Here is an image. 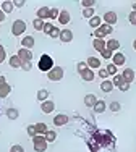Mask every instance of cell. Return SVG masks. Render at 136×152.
<instances>
[{"mask_svg": "<svg viewBox=\"0 0 136 152\" xmlns=\"http://www.w3.org/2000/svg\"><path fill=\"white\" fill-rule=\"evenodd\" d=\"M37 66H39V70L41 71H44V73H49V71L53 68V58L50 55H47V53H44V55L39 58L37 61Z\"/></svg>", "mask_w": 136, "mask_h": 152, "instance_id": "1", "label": "cell"}, {"mask_svg": "<svg viewBox=\"0 0 136 152\" xmlns=\"http://www.w3.org/2000/svg\"><path fill=\"white\" fill-rule=\"evenodd\" d=\"M47 141H45L44 134H37L33 137V146H34V151L36 152H45L47 151Z\"/></svg>", "mask_w": 136, "mask_h": 152, "instance_id": "2", "label": "cell"}, {"mask_svg": "<svg viewBox=\"0 0 136 152\" xmlns=\"http://www.w3.org/2000/svg\"><path fill=\"white\" fill-rule=\"evenodd\" d=\"M63 76H65V70H63L62 66H53L47 73V78L50 79V81H62Z\"/></svg>", "mask_w": 136, "mask_h": 152, "instance_id": "3", "label": "cell"}, {"mask_svg": "<svg viewBox=\"0 0 136 152\" xmlns=\"http://www.w3.org/2000/svg\"><path fill=\"white\" fill-rule=\"evenodd\" d=\"M24 31H26V23H24L23 20L13 21V26H12V34L13 36H21V34H24Z\"/></svg>", "mask_w": 136, "mask_h": 152, "instance_id": "4", "label": "cell"}, {"mask_svg": "<svg viewBox=\"0 0 136 152\" xmlns=\"http://www.w3.org/2000/svg\"><path fill=\"white\" fill-rule=\"evenodd\" d=\"M117 20H118V16H117V13L113 12V10H109V12L104 13V23H105V24L113 26V24L117 23Z\"/></svg>", "mask_w": 136, "mask_h": 152, "instance_id": "5", "label": "cell"}, {"mask_svg": "<svg viewBox=\"0 0 136 152\" xmlns=\"http://www.w3.org/2000/svg\"><path fill=\"white\" fill-rule=\"evenodd\" d=\"M121 78H123L125 83L131 84V83L135 81V70L133 68H125V70L121 71Z\"/></svg>", "mask_w": 136, "mask_h": 152, "instance_id": "6", "label": "cell"}, {"mask_svg": "<svg viewBox=\"0 0 136 152\" xmlns=\"http://www.w3.org/2000/svg\"><path fill=\"white\" fill-rule=\"evenodd\" d=\"M125 61H126V57H125L121 52H115V53H113V57H112V63L115 65L117 68L121 66V65H125Z\"/></svg>", "mask_w": 136, "mask_h": 152, "instance_id": "7", "label": "cell"}, {"mask_svg": "<svg viewBox=\"0 0 136 152\" xmlns=\"http://www.w3.org/2000/svg\"><path fill=\"white\" fill-rule=\"evenodd\" d=\"M68 115H65V113H58V115H55L53 117V125L55 126H65L67 123H68Z\"/></svg>", "mask_w": 136, "mask_h": 152, "instance_id": "8", "label": "cell"}, {"mask_svg": "<svg viewBox=\"0 0 136 152\" xmlns=\"http://www.w3.org/2000/svg\"><path fill=\"white\" fill-rule=\"evenodd\" d=\"M16 55L21 58V61H31V60H33V52L28 50V49H20Z\"/></svg>", "mask_w": 136, "mask_h": 152, "instance_id": "9", "label": "cell"}, {"mask_svg": "<svg viewBox=\"0 0 136 152\" xmlns=\"http://www.w3.org/2000/svg\"><path fill=\"white\" fill-rule=\"evenodd\" d=\"M37 18L42 21L50 20V8H49V7H41V8L37 10Z\"/></svg>", "mask_w": 136, "mask_h": 152, "instance_id": "10", "label": "cell"}, {"mask_svg": "<svg viewBox=\"0 0 136 152\" xmlns=\"http://www.w3.org/2000/svg\"><path fill=\"white\" fill-rule=\"evenodd\" d=\"M53 108H55V104H53V100H44V102H41V110L44 112V113H52Z\"/></svg>", "mask_w": 136, "mask_h": 152, "instance_id": "11", "label": "cell"}, {"mask_svg": "<svg viewBox=\"0 0 136 152\" xmlns=\"http://www.w3.org/2000/svg\"><path fill=\"white\" fill-rule=\"evenodd\" d=\"M34 36H24L23 39H21V45H23V49H28L31 50L34 47Z\"/></svg>", "mask_w": 136, "mask_h": 152, "instance_id": "12", "label": "cell"}, {"mask_svg": "<svg viewBox=\"0 0 136 152\" xmlns=\"http://www.w3.org/2000/svg\"><path fill=\"white\" fill-rule=\"evenodd\" d=\"M60 41H62V42H65V44H67V42H71V41H73V31H70V29H63L62 32H60Z\"/></svg>", "mask_w": 136, "mask_h": 152, "instance_id": "13", "label": "cell"}, {"mask_svg": "<svg viewBox=\"0 0 136 152\" xmlns=\"http://www.w3.org/2000/svg\"><path fill=\"white\" fill-rule=\"evenodd\" d=\"M70 20H71L70 12H68V10H60V15H58V23H60V24H68V23H70Z\"/></svg>", "mask_w": 136, "mask_h": 152, "instance_id": "14", "label": "cell"}, {"mask_svg": "<svg viewBox=\"0 0 136 152\" xmlns=\"http://www.w3.org/2000/svg\"><path fill=\"white\" fill-rule=\"evenodd\" d=\"M0 8H2V12L7 15V13H12L13 10H15V5H13V2H10V0H3Z\"/></svg>", "mask_w": 136, "mask_h": 152, "instance_id": "15", "label": "cell"}, {"mask_svg": "<svg viewBox=\"0 0 136 152\" xmlns=\"http://www.w3.org/2000/svg\"><path fill=\"white\" fill-rule=\"evenodd\" d=\"M105 49L112 50V52H115V50L120 49V42L117 41V39H109V41L105 42Z\"/></svg>", "mask_w": 136, "mask_h": 152, "instance_id": "16", "label": "cell"}, {"mask_svg": "<svg viewBox=\"0 0 136 152\" xmlns=\"http://www.w3.org/2000/svg\"><path fill=\"white\" fill-rule=\"evenodd\" d=\"M10 92H12V86H10L8 83H5V84L0 86V99H5V97H8Z\"/></svg>", "mask_w": 136, "mask_h": 152, "instance_id": "17", "label": "cell"}, {"mask_svg": "<svg viewBox=\"0 0 136 152\" xmlns=\"http://www.w3.org/2000/svg\"><path fill=\"white\" fill-rule=\"evenodd\" d=\"M81 75V78H83V81H94V78H96V75H94V71L91 70V68H88V70H84L83 73H80Z\"/></svg>", "mask_w": 136, "mask_h": 152, "instance_id": "18", "label": "cell"}, {"mask_svg": "<svg viewBox=\"0 0 136 152\" xmlns=\"http://www.w3.org/2000/svg\"><path fill=\"white\" fill-rule=\"evenodd\" d=\"M105 100H102V99H97V102H96L94 104V107H92V108H94V112H96V113H104V112H105Z\"/></svg>", "mask_w": 136, "mask_h": 152, "instance_id": "19", "label": "cell"}, {"mask_svg": "<svg viewBox=\"0 0 136 152\" xmlns=\"http://www.w3.org/2000/svg\"><path fill=\"white\" fill-rule=\"evenodd\" d=\"M86 63H88V66L91 68V70L92 68H97V70L101 68V60H99L97 57H89V58L86 60Z\"/></svg>", "mask_w": 136, "mask_h": 152, "instance_id": "20", "label": "cell"}, {"mask_svg": "<svg viewBox=\"0 0 136 152\" xmlns=\"http://www.w3.org/2000/svg\"><path fill=\"white\" fill-rule=\"evenodd\" d=\"M96 102H97V97L94 94H86L84 96V105L86 107H94Z\"/></svg>", "mask_w": 136, "mask_h": 152, "instance_id": "21", "label": "cell"}, {"mask_svg": "<svg viewBox=\"0 0 136 152\" xmlns=\"http://www.w3.org/2000/svg\"><path fill=\"white\" fill-rule=\"evenodd\" d=\"M8 63H10L12 68H21V63H23V61H21V58L18 55H12L10 60H8Z\"/></svg>", "mask_w": 136, "mask_h": 152, "instance_id": "22", "label": "cell"}, {"mask_svg": "<svg viewBox=\"0 0 136 152\" xmlns=\"http://www.w3.org/2000/svg\"><path fill=\"white\" fill-rule=\"evenodd\" d=\"M92 47H94L97 52H102V50L105 49V41H104V39H94V41H92Z\"/></svg>", "mask_w": 136, "mask_h": 152, "instance_id": "23", "label": "cell"}, {"mask_svg": "<svg viewBox=\"0 0 136 152\" xmlns=\"http://www.w3.org/2000/svg\"><path fill=\"white\" fill-rule=\"evenodd\" d=\"M89 26L94 28V29L101 28V26H102V18H101V16H92L91 20H89Z\"/></svg>", "mask_w": 136, "mask_h": 152, "instance_id": "24", "label": "cell"}, {"mask_svg": "<svg viewBox=\"0 0 136 152\" xmlns=\"http://www.w3.org/2000/svg\"><path fill=\"white\" fill-rule=\"evenodd\" d=\"M101 89L104 92H110L113 89V84H112V81H109V79H104V81L101 83Z\"/></svg>", "mask_w": 136, "mask_h": 152, "instance_id": "25", "label": "cell"}, {"mask_svg": "<svg viewBox=\"0 0 136 152\" xmlns=\"http://www.w3.org/2000/svg\"><path fill=\"white\" fill-rule=\"evenodd\" d=\"M7 117H8L10 120H16V118L20 117V112H18L16 108L10 107V108H7Z\"/></svg>", "mask_w": 136, "mask_h": 152, "instance_id": "26", "label": "cell"}, {"mask_svg": "<svg viewBox=\"0 0 136 152\" xmlns=\"http://www.w3.org/2000/svg\"><path fill=\"white\" fill-rule=\"evenodd\" d=\"M44 137H45V141H47V142H55V139H57V133L53 131V129H47V133L44 134Z\"/></svg>", "mask_w": 136, "mask_h": 152, "instance_id": "27", "label": "cell"}, {"mask_svg": "<svg viewBox=\"0 0 136 152\" xmlns=\"http://www.w3.org/2000/svg\"><path fill=\"white\" fill-rule=\"evenodd\" d=\"M36 133H37V134H45V133H47V125H45V123H36Z\"/></svg>", "mask_w": 136, "mask_h": 152, "instance_id": "28", "label": "cell"}, {"mask_svg": "<svg viewBox=\"0 0 136 152\" xmlns=\"http://www.w3.org/2000/svg\"><path fill=\"white\" fill-rule=\"evenodd\" d=\"M49 96H50V94H49L47 89H39V91H37V100H41V102L47 100Z\"/></svg>", "mask_w": 136, "mask_h": 152, "instance_id": "29", "label": "cell"}, {"mask_svg": "<svg viewBox=\"0 0 136 152\" xmlns=\"http://www.w3.org/2000/svg\"><path fill=\"white\" fill-rule=\"evenodd\" d=\"M97 29H101V32L104 36H109V34H112V31H113V26H110V24H105V23H102V26L101 28H97Z\"/></svg>", "mask_w": 136, "mask_h": 152, "instance_id": "30", "label": "cell"}, {"mask_svg": "<svg viewBox=\"0 0 136 152\" xmlns=\"http://www.w3.org/2000/svg\"><path fill=\"white\" fill-rule=\"evenodd\" d=\"M121 83H125V81H123V78H121V75L117 73V75L112 78V84H113V88H120Z\"/></svg>", "mask_w": 136, "mask_h": 152, "instance_id": "31", "label": "cell"}, {"mask_svg": "<svg viewBox=\"0 0 136 152\" xmlns=\"http://www.w3.org/2000/svg\"><path fill=\"white\" fill-rule=\"evenodd\" d=\"M44 21H42V20H39V18H36V20L33 21V26H34V29L36 31H42V29H44Z\"/></svg>", "mask_w": 136, "mask_h": 152, "instance_id": "32", "label": "cell"}, {"mask_svg": "<svg viewBox=\"0 0 136 152\" xmlns=\"http://www.w3.org/2000/svg\"><path fill=\"white\" fill-rule=\"evenodd\" d=\"M94 13H96V10H94V8H83V16H84V18H88V20H91L92 16H96Z\"/></svg>", "mask_w": 136, "mask_h": 152, "instance_id": "33", "label": "cell"}, {"mask_svg": "<svg viewBox=\"0 0 136 152\" xmlns=\"http://www.w3.org/2000/svg\"><path fill=\"white\" fill-rule=\"evenodd\" d=\"M109 108H110V112H118L120 108H121V105H120V102H117V100H113V102H110V105H109Z\"/></svg>", "mask_w": 136, "mask_h": 152, "instance_id": "34", "label": "cell"}, {"mask_svg": "<svg viewBox=\"0 0 136 152\" xmlns=\"http://www.w3.org/2000/svg\"><path fill=\"white\" fill-rule=\"evenodd\" d=\"M94 5H96L94 0H83V2H81V7H83V8H94Z\"/></svg>", "mask_w": 136, "mask_h": 152, "instance_id": "35", "label": "cell"}, {"mask_svg": "<svg viewBox=\"0 0 136 152\" xmlns=\"http://www.w3.org/2000/svg\"><path fill=\"white\" fill-rule=\"evenodd\" d=\"M88 63L86 61H78V65H76V70H78V73H83L84 70H88Z\"/></svg>", "mask_w": 136, "mask_h": 152, "instance_id": "36", "label": "cell"}, {"mask_svg": "<svg viewBox=\"0 0 136 152\" xmlns=\"http://www.w3.org/2000/svg\"><path fill=\"white\" fill-rule=\"evenodd\" d=\"M53 28H55V26H53L52 23H45V24H44V29H42V31H44L45 36H50V32H52Z\"/></svg>", "mask_w": 136, "mask_h": 152, "instance_id": "37", "label": "cell"}, {"mask_svg": "<svg viewBox=\"0 0 136 152\" xmlns=\"http://www.w3.org/2000/svg\"><path fill=\"white\" fill-rule=\"evenodd\" d=\"M101 55H102V58L109 60V58H112V57H113V52H112V50H109V49H104L101 52Z\"/></svg>", "mask_w": 136, "mask_h": 152, "instance_id": "38", "label": "cell"}, {"mask_svg": "<svg viewBox=\"0 0 136 152\" xmlns=\"http://www.w3.org/2000/svg\"><path fill=\"white\" fill-rule=\"evenodd\" d=\"M105 70H107V73H109V75H113V76L117 75V66H115L113 63H109V65H107Z\"/></svg>", "mask_w": 136, "mask_h": 152, "instance_id": "39", "label": "cell"}, {"mask_svg": "<svg viewBox=\"0 0 136 152\" xmlns=\"http://www.w3.org/2000/svg\"><path fill=\"white\" fill-rule=\"evenodd\" d=\"M26 131H28V134H29L31 137H34V136H37V133H36V126H34V125H28V128H26Z\"/></svg>", "mask_w": 136, "mask_h": 152, "instance_id": "40", "label": "cell"}, {"mask_svg": "<svg viewBox=\"0 0 136 152\" xmlns=\"http://www.w3.org/2000/svg\"><path fill=\"white\" fill-rule=\"evenodd\" d=\"M60 10L58 8H50V20H58Z\"/></svg>", "mask_w": 136, "mask_h": 152, "instance_id": "41", "label": "cell"}, {"mask_svg": "<svg viewBox=\"0 0 136 152\" xmlns=\"http://www.w3.org/2000/svg\"><path fill=\"white\" fill-rule=\"evenodd\" d=\"M10 152H24V147L20 146V144H15V146L10 147Z\"/></svg>", "mask_w": 136, "mask_h": 152, "instance_id": "42", "label": "cell"}, {"mask_svg": "<svg viewBox=\"0 0 136 152\" xmlns=\"http://www.w3.org/2000/svg\"><path fill=\"white\" fill-rule=\"evenodd\" d=\"M31 68H33V63H31V61H23V63H21V70L29 71Z\"/></svg>", "mask_w": 136, "mask_h": 152, "instance_id": "43", "label": "cell"}, {"mask_svg": "<svg viewBox=\"0 0 136 152\" xmlns=\"http://www.w3.org/2000/svg\"><path fill=\"white\" fill-rule=\"evenodd\" d=\"M7 58V52H5V47L3 45H0V63H3Z\"/></svg>", "mask_w": 136, "mask_h": 152, "instance_id": "44", "label": "cell"}, {"mask_svg": "<svg viewBox=\"0 0 136 152\" xmlns=\"http://www.w3.org/2000/svg\"><path fill=\"white\" fill-rule=\"evenodd\" d=\"M60 32H62V31H60L58 28H53L52 32H50V37H52V39H58V37H60Z\"/></svg>", "mask_w": 136, "mask_h": 152, "instance_id": "45", "label": "cell"}, {"mask_svg": "<svg viewBox=\"0 0 136 152\" xmlns=\"http://www.w3.org/2000/svg\"><path fill=\"white\" fill-rule=\"evenodd\" d=\"M128 21H130L133 26H136V12H131L130 15H128Z\"/></svg>", "mask_w": 136, "mask_h": 152, "instance_id": "46", "label": "cell"}, {"mask_svg": "<svg viewBox=\"0 0 136 152\" xmlns=\"http://www.w3.org/2000/svg\"><path fill=\"white\" fill-rule=\"evenodd\" d=\"M107 76H109V73H107V70H105V68H99V78L107 79Z\"/></svg>", "mask_w": 136, "mask_h": 152, "instance_id": "47", "label": "cell"}, {"mask_svg": "<svg viewBox=\"0 0 136 152\" xmlns=\"http://www.w3.org/2000/svg\"><path fill=\"white\" fill-rule=\"evenodd\" d=\"M118 89H120V91H121V92H126V91H128V89H130V84H128V83H121V84H120V88H118Z\"/></svg>", "mask_w": 136, "mask_h": 152, "instance_id": "48", "label": "cell"}, {"mask_svg": "<svg viewBox=\"0 0 136 152\" xmlns=\"http://www.w3.org/2000/svg\"><path fill=\"white\" fill-rule=\"evenodd\" d=\"M24 3H26L24 0H15V2H13V5L18 7V8H21V7H24Z\"/></svg>", "mask_w": 136, "mask_h": 152, "instance_id": "49", "label": "cell"}, {"mask_svg": "<svg viewBox=\"0 0 136 152\" xmlns=\"http://www.w3.org/2000/svg\"><path fill=\"white\" fill-rule=\"evenodd\" d=\"M5 83H7L5 76H3V75H0V86H2V84H5Z\"/></svg>", "mask_w": 136, "mask_h": 152, "instance_id": "50", "label": "cell"}, {"mask_svg": "<svg viewBox=\"0 0 136 152\" xmlns=\"http://www.w3.org/2000/svg\"><path fill=\"white\" fill-rule=\"evenodd\" d=\"M5 20V13L2 12V8H0V23H2V21Z\"/></svg>", "mask_w": 136, "mask_h": 152, "instance_id": "51", "label": "cell"}, {"mask_svg": "<svg viewBox=\"0 0 136 152\" xmlns=\"http://www.w3.org/2000/svg\"><path fill=\"white\" fill-rule=\"evenodd\" d=\"M133 49L136 50V39H135V41H133Z\"/></svg>", "mask_w": 136, "mask_h": 152, "instance_id": "52", "label": "cell"}, {"mask_svg": "<svg viewBox=\"0 0 136 152\" xmlns=\"http://www.w3.org/2000/svg\"><path fill=\"white\" fill-rule=\"evenodd\" d=\"M133 12H136V2L133 3Z\"/></svg>", "mask_w": 136, "mask_h": 152, "instance_id": "53", "label": "cell"}]
</instances>
